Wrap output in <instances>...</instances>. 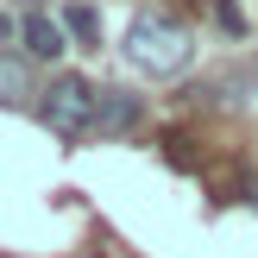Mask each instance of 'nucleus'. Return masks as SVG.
Returning a JSON list of instances; mask_svg holds the SVG:
<instances>
[{
  "instance_id": "obj_1",
  "label": "nucleus",
  "mask_w": 258,
  "mask_h": 258,
  "mask_svg": "<svg viewBox=\"0 0 258 258\" xmlns=\"http://www.w3.org/2000/svg\"><path fill=\"white\" fill-rule=\"evenodd\" d=\"M126 63L139 76H183L196 63V38H189V25L164 19V13H139V19H126Z\"/></svg>"
},
{
  "instance_id": "obj_2",
  "label": "nucleus",
  "mask_w": 258,
  "mask_h": 258,
  "mask_svg": "<svg viewBox=\"0 0 258 258\" xmlns=\"http://www.w3.org/2000/svg\"><path fill=\"white\" fill-rule=\"evenodd\" d=\"M95 107H101V88L88 82V76H57V82L38 95V113H44V126L50 133H63V139H76V133H88L95 126Z\"/></svg>"
},
{
  "instance_id": "obj_3",
  "label": "nucleus",
  "mask_w": 258,
  "mask_h": 258,
  "mask_svg": "<svg viewBox=\"0 0 258 258\" xmlns=\"http://www.w3.org/2000/svg\"><path fill=\"white\" fill-rule=\"evenodd\" d=\"M139 120H145V101H139L133 88H101V107H95L88 139H120V133H133Z\"/></svg>"
},
{
  "instance_id": "obj_4",
  "label": "nucleus",
  "mask_w": 258,
  "mask_h": 258,
  "mask_svg": "<svg viewBox=\"0 0 258 258\" xmlns=\"http://www.w3.org/2000/svg\"><path fill=\"white\" fill-rule=\"evenodd\" d=\"M19 44H25V57H32V63H57L70 38H63V25H57V19H44V13L32 7V13L19 19Z\"/></svg>"
},
{
  "instance_id": "obj_5",
  "label": "nucleus",
  "mask_w": 258,
  "mask_h": 258,
  "mask_svg": "<svg viewBox=\"0 0 258 258\" xmlns=\"http://www.w3.org/2000/svg\"><path fill=\"white\" fill-rule=\"evenodd\" d=\"M25 101H38L32 57L25 50H0V107H25Z\"/></svg>"
},
{
  "instance_id": "obj_6",
  "label": "nucleus",
  "mask_w": 258,
  "mask_h": 258,
  "mask_svg": "<svg viewBox=\"0 0 258 258\" xmlns=\"http://www.w3.org/2000/svg\"><path fill=\"white\" fill-rule=\"evenodd\" d=\"M63 38H76L82 50H101V13L88 0H70L63 7Z\"/></svg>"
},
{
  "instance_id": "obj_7",
  "label": "nucleus",
  "mask_w": 258,
  "mask_h": 258,
  "mask_svg": "<svg viewBox=\"0 0 258 258\" xmlns=\"http://www.w3.org/2000/svg\"><path fill=\"white\" fill-rule=\"evenodd\" d=\"M258 88V70H233V76H221V82H208L202 95H214V101H246Z\"/></svg>"
},
{
  "instance_id": "obj_8",
  "label": "nucleus",
  "mask_w": 258,
  "mask_h": 258,
  "mask_svg": "<svg viewBox=\"0 0 258 258\" xmlns=\"http://www.w3.org/2000/svg\"><path fill=\"white\" fill-rule=\"evenodd\" d=\"M214 25L233 38H246V13H239V0H214Z\"/></svg>"
},
{
  "instance_id": "obj_9",
  "label": "nucleus",
  "mask_w": 258,
  "mask_h": 258,
  "mask_svg": "<svg viewBox=\"0 0 258 258\" xmlns=\"http://www.w3.org/2000/svg\"><path fill=\"white\" fill-rule=\"evenodd\" d=\"M13 32H19V25H13V19H7V13H0V44H7V38H13Z\"/></svg>"
},
{
  "instance_id": "obj_10",
  "label": "nucleus",
  "mask_w": 258,
  "mask_h": 258,
  "mask_svg": "<svg viewBox=\"0 0 258 258\" xmlns=\"http://www.w3.org/2000/svg\"><path fill=\"white\" fill-rule=\"evenodd\" d=\"M252 208H258V183H252Z\"/></svg>"
}]
</instances>
